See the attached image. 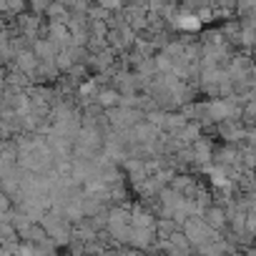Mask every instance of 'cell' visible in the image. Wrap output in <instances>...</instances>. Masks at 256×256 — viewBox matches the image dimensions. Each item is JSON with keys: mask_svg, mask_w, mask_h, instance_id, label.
I'll return each mask as SVG.
<instances>
[{"mask_svg": "<svg viewBox=\"0 0 256 256\" xmlns=\"http://www.w3.org/2000/svg\"><path fill=\"white\" fill-rule=\"evenodd\" d=\"M204 221L208 224V228H211V231H216V234H221V236L228 231V214H226V208H224V206L211 204V206L206 208V214H204Z\"/></svg>", "mask_w": 256, "mask_h": 256, "instance_id": "6da1fadb", "label": "cell"}]
</instances>
